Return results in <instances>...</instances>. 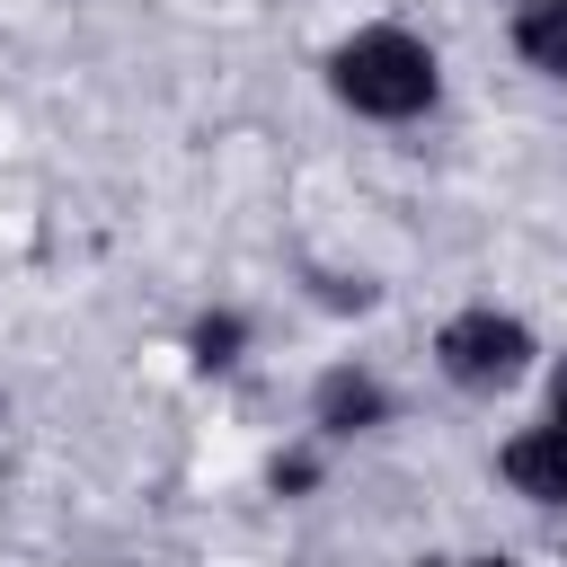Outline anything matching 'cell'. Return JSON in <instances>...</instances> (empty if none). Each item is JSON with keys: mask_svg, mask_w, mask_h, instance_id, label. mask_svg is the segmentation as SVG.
Returning a JSON list of instances; mask_svg holds the SVG:
<instances>
[{"mask_svg": "<svg viewBox=\"0 0 567 567\" xmlns=\"http://www.w3.org/2000/svg\"><path fill=\"white\" fill-rule=\"evenodd\" d=\"M505 35H514L523 71H540L549 89H567V0H523Z\"/></svg>", "mask_w": 567, "mask_h": 567, "instance_id": "obj_5", "label": "cell"}, {"mask_svg": "<svg viewBox=\"0 0 567 567\" xmlns=\"http://www.w3.org/2000/svg\"><path fill=\"white\" fill-rule=\"evenodd\" d=\"M186 363L213 381V372H239L248 363V310H204L195 328H186Z\"/></svg>", "mask_w": 567, "mask_h": 567, "instance_id": "obj_6", "label": "cell"}, {"mask_svg": "<svg viewBox=\"0 0 567 567\" xmlns=\"http://www.w3.org/2000/svg\"><path fill=\"white\" fill-rule=\"evenodd\" d=\"M416 567H514L505 549H487V558H416Z\"/></svg>", "mask_w": 567, "mask_h": 567, "instance_id": "obj_9", "label": "cell"}, {"mask_svg": "<svg viewBox=\"0 0 567 567\" xmlns=\"http://www.w3.org/2000/svg\"><path fill=\"white\" fill-rule=\"evenodd\" d=\"M310 292H319L328 310H372V301H381L372 275H310Z\"/></svg>", "mask_w": 567, "mask_h": 567, "instance_id": "obj_8", "label": "cell"}, {"mask_svg": "<svg viewBox=\"0 0 567 567\" xmlns=\"http://www.w3.org/2000/svg\"><path fill=\"white\" fill-rule=\"evenodd\" d=\"M390 381L381 372H363V363H328L319 381H310V434L319 443H354V434H381L390 425Z\"/></svg>", "mask_w": 567, "mask_h": 567, "instance_id": "obj_4", "label": "cell"}, {"mask_svg": "<svg viewBox=\"0 0 567 567\" xmlns=\"http://www.w3.org/2000/svg\"><path fill=\"white\" fill-rule=\"evenodd\" d=\"M319 71H328V97L363 124H425L443 106V53L399 18H372V27L337 35Z\"/></svg>", "mask_w": 567, "mask_h": 567, "instance_id": "obj_1", "label": "cell"}, {"mask_svg": "<svg viewBox=\"0 0 567 567\" xmlns=\"http://www.w3.org/2000/svg\"><path fill=\"white\" fill-rule=\"evenodd\" d=\"M496 478H505L523 505H567V354H558V372H549L540 425H523V434L496 443Z\"/></svg>", "mask_w": 567, "mask_h": 567, "instance_id": "obj_3", "label": "cell"}, {"mask_svg": "<svg viewBox=\"0 0 567 567\" xmlns=\"http://www.w3.org/2000/svg\"><path fill=\"white\" fill-rule=\"evenodd\" d=\"M532 328L514 319V310H496V301H461L443 328H434V372L461 390V399H496V390H514L523 372H532Z\"/></svg>", "mask_w": 567, "mask_h": 567, "instance_id": "obj_2", "label": "cell"}, {"mask_svg": "<svg viewBox=\"0 0 567 567\" xmlns=\"http://www.w3.org/2000/svg\"><path fill=\"white\" fill-rule=\"evenodd\" d=\"M266 487H275V496H310V487H319V443L275 452V461H266Z\"/></svg>", "mask_w": 567, "mask_h": 567, "instance_id": "obj_7", "label": "cell"}]
</instances>
